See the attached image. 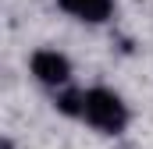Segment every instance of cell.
Masks as SVG:
<instances>
[{
    "label": "cell",
    "mask_w": 153,
    "mask_h": 149,
    "mask_svg": "<svg viewBox=\"0 0 153 149\" xmlns=\"http://www.w3.org/2000/svg\"><path fill=\"white\" fill-rule=\"evenodd\" d=\"M82 117H85L93 128H100V131H121L125 121H128L125 103L117 100L114 92H107V89L85 92V100H82Z\"/></svg>",
    "instance_id": "cell-1"
},
{
    "label": "cell",
    "mask_w": 153,
    "mask_h": 149,
    "mask_svg": "<svg viewBox=\"0 0 153 149\" xmlns=\"http://www.w3.org/2000/svg\"><path fill=\"white\" fill-rule=\"evenodd\" d=\"M68 57H61L57 50H39L32 53V74L43 85H64L68 82Z\"/></svg>",
    "instance_id": "cell-2"
},
{
    "label": "cell",
    "mask_w": 153,
    "mask_h": 149,
    "mask_svg": "<svg viewBox=\"0 0 153 149\" xmlns=\"http://www.w3.org/2000/svg\"><path fill=\"white\" fill-rule=\"evenodd\" d=\"M61 4L82 21H103L111 14V0H61Z\"/></svg>",
    "instance_id": "cell-3"
}]
</instances>
